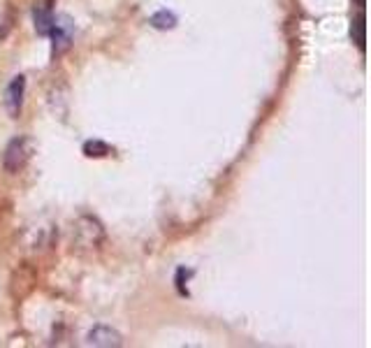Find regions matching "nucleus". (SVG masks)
<instances>
[{
	"label": "nucleus",
	"instance_id": "0eeeda50",
	"mask_svg": "<svg viewBox=\"0 0 371 348\" xmlns=\"http://www.w3.org/2000/svg\"><path fill=\"white\" fill-rule=\"evenodd\" d=\"M149 24L154 28H158V31H170V28L177 26V14L170 12V10H160L149 19Z\"/></svg>",
	"mask_w": 371,
	"mask_h": 348
},
{
	"label": "nucleus",
	"instance_id": "39448f33",
	"mask_svg": "<svg viewBox=\"0 0 371 348\" xmlns=\"http://www.w3.org/2000/svg\"><path fill=\"white\" fill-rule=\"evenodd\" d=\"M54 0H38L33 7V21H35V33L47 38L54 28Z\"/></svg>",
	"mask_w": 371,
	"mask_h": 348
},
{
	"label": "nucleus",
	"instance_id": "9d476101",
	"mask_svg": "<svg viewBox=\"0 0 371 348\" xmlns=\"http://www.w3.org/2000/svg\"><path fill=\"white\" fill-rule=\"evenodd\" d=\"M360 5H365V0H360Z\"/></svg>",
	"mask_w": 371,
	"mask_h": 348
},
{
	"label": "nucleus",
	"instance_id": "423d86ee",
	"mask_svg": "<svg viewBox=\"0 0 371 348\" xmlns=\"http://www.w3.org/2000/svg\"><path fill=\"white\" fill-rule=\"evenodd\" d=\"M86 344L89 346H121L123 339L119 332L107 328V325H96V328L89 332V337H86Z\"/></svg>",
	"mask_w": 371,
	"mask_h": 348
},
{
	"label": "nucleus",
	"instance_id": "20e7f679",
	"mask_svg": "<svg viewBox=\"0 0 371 348\" xmlns=\"http://www.w3.org/2000/svg\"><path fill=\"white\" fill-rule=\"evenodd\" d=\"M49 38L54 40V58L61 56L63 52H68L72 45V21L68 17H63V14L61 17H56Z\"/></svg>",
	"mask_w": 371,
	"mask_h": 348
},
{
	"label": "nucleus",
	"instance_id": "1a4fd4ad",
	"mask_svg": "<svg viewBox=\"0 0 371 348\" xmlns=\"http://www.w3.org/2000/svg\"><path fill=\"white\" fill-rule=\"evenodd\" d=\"M351 35H353V40L358 42V47L365 49V17L355 19V24L351 26Z\"/></svg>",
	"mask_w": 371,
	"mask_h": 348
},
{
	"label": "nucleus",
	"instance_id": "6e6552de",
	"mask_svg": "<svg viewBox=\"0 0 371 348\" xmlns=\"http://www.w3.org/2000/svg\"><path fill=\"white\" fill-rule=\"evenodd\" d=\"M84 154L89 158H103L112 154V147H109L107 142H100V140H89L84 144Z\"/></svg>",
	"mask_w": 371,
	"mask_h": 348
},
{
	"label": "nucleus",
	"instance_id": "f03ea898",
	"mask_svg": "<svg viewBox=\"0 0 371 348\" xmlns=\"http://www.w3.org/2000/svg\"><path fill=\"white\" fill-rule=\"evenodd\" d=\"M33 154H35V142L31 140V137H26V135L14 137V140L5 147V154H3L5 170L12 174L24 170L28 161L33 158Z\"/></svg>",
	"mask_w": 371,
	"mask_h": 348
},
{
	"label": "nucleus",
	"instance_id": "7ed1b4c3",
	"mask_svg": "<svg viewBox=\"0 0 371 348\" xmlns=\"http://www.w3.org/2000/svg\"><path fill=\"white\" fill-rule=\"evenodd\" d=\"M24 96H26V77L17 75L7 84L5 89V110L12 119H17L21 114V107H24Z\"/></svg>",
	"mask_w": 371,
	"mask_h": 348
},
{
	"label": "nucleus",
	"instance_id": "f257e3e1",
	"mask_svg": "<svg viewBox=\"0 0 371 348\" xmlns=\"http://www.w3.org/2000/svg\"><path fill=\"white\" fill-rule=\"evenodd\" d=\"M105 228L93 216H79L72 226V249L77 251H93L103 244Z\"/></svg>",
	"mask_w": 371,
	"mask_h": 348
}]
</instances>
